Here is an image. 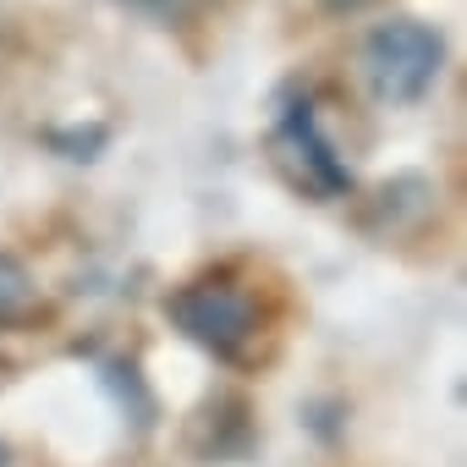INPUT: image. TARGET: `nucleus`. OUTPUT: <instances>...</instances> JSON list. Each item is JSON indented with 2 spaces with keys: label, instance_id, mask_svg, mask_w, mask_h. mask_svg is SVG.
<instances>
[{
  "label": "nucleus",
  "instance_id": "obj_1",
  "mask_svg": "<svg viewBox=\"0 0 467 467\" xmlns=\"http://www.w3.org/2000/svg\"><path fill=\"white\" fill-rule=\"evenodd\" d=\"M358 61H363V83L379 105H418L434 94V83L445 72V39L434 23L390 17V23L368 28Z\"/></svg>",
  "mask_w": 467,
  "mask_h": 467
},
{
  "label": "nucleus",
  "instance_id": "obj_2",
  "mask_svg": "<svg viewBox=\"0 0 467 467\" xmlns=\"http://www.w3.org/2000/svg\"><path fill=\"white\" fill-rule=\"evenodd\" d=\"M165 314L176 319V330H182L187 341L209 347L214 358H237V352L254 341V330H259L254 303H248L237 286H220V281L182 286V292L165 303Z\"/></svg>",
  "mask_w": 467,
  "mask_h": 467
},
{
  "label": "nucleus",
  "instance_id": "obj_3",
  "mask_svg": "<svg viewBox=\"0 0 467 467\" xmlns=\"http://www.w3.org/2000/svg\"><path fill=\"white\" fill-rule=\"evenodd\" d=\"M270 143H275V160L286 165V176L303 192H314V198H347L352 192V171L336 154V143L325 138V127H319V116H314L308 99L286 105V116L275 121V138Z\"/></svg>",
  "mask_w": 467,
  "mask_h": 467
},
{
  "label": "nucleus",
  "instance_id": "obj_4",
  "mask_svg": "<svg viewBox=\"0 0 467 467\" xmlns=\"http://www.w3.org/2000/svg\"><path fill=\"white\" fill-rule=\"evenodd\" d=\"M138 12H149L154 23H176V17H192L198 6H209V0H132Z\"/></svg>",
  "mask_w": 467,
  "mask_h": 467
},
{
  "label": "nucleus",
  "instance_id": "obj_5",
  "mask_svg": "<svg viewBox=\"0 0 467 467\" xmlns=\"http://www.w3.org/2000/svg\"><path fill=\"white\" fill-rule=\"evenodd\" d=\"M23 297H28V275L12 259H0V308H17Z\"/></svg>",
  "mask_w": 467,
  "mask_h": 467
},
{
  "label": "nucleus",
  "instance_id": "obj_6",
  "mask_svg": "<svg viewBox=\"0 0 467 467\" xmlns=\"http://www.w3.org/2000/svg\"><path fill=\"white\" fill-rule=\"evenodd\" d=\"M0 467H12V451H6V445H0Z\"/></svg>",
  "mask_w": 467,
  "mask_h": 467
}]
</instances>
